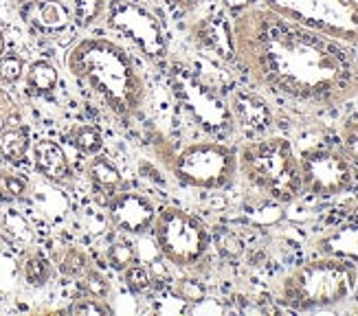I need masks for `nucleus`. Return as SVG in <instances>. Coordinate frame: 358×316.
I'll use <instances>...</instances> for the list:
<instances>
[{"mask_svg":"<svg viewBox=\"0 0 358 316\" xmlns=\"http://www.w3.org/2000/svg\"><path fill=\"white\" fill-rule=\"evenodd\" d=\"M27 62L18 53H5L0 55V86H15L24 79Z\"/></svg>","mask_w":358,"mask_h":316,"instance_id":"obj_27","label":"nucleus"},{"mask_svg":"<svg viewBox=\"0 0 358 316\" xmlns=\"http://www.w3.org/2000/svg\"><path fill=\"white\" fill-rule=\"evenodd\" d=\"M176 294L180 299H185V301H198V299L205 296V290H202L198 283H194L189 279H182V281H178V286H176Z\"/></svg>","mask_w":358,"mask_h":316,"instance_id":"obj_33","label":"nucleus"},{"mask_svg":"<svg viewBox=\"0 0 358 316\" xmlns=\"http://www.w3.org/2000/svg\"><path fill=\"white\" fill-rule=\"evenodd\" d=\"M282 18L358 46V0H257Z\"/></svg>","mask_w":358,"mask_h":316,"instance_id":"obj_8","label":"nucleus"},{"mask_svg":"<svg viewBox=\"0 0 358 316\" xmlns=\"http://www.w3.org/2000/svg\"><path fill=\"white\" fill-rule=\"evenodd\" d=\"M66 312L75 314V316H108V314H113V308L108 306V299L82 294V296L73 299Z\"/></svg>","mask_w":358,"mask_h":316,"instance_id":"obj_26","label":"nucleus"},{"mask_svg":"<svg viewBox=\"0 0 358 316\" xmlns=\"http://www.w3.org/2000/svg\"><path fill=\"white\" fill-rule=\"evenodd\" d=\"M233 49L262 88L308 108H336L358 97L354 44L253 5L233 18Z\"/></svg>","mask_w":358,"mask_h":316,"instance_id":"obj_1","label":"nucleus"},{"mask_svg":"<svg viewBox=\"0 0 358 316\" xmlns=\"http://www.w3.org/2000/svg\"><path fill=\"white\" fill-rule=\"evenodd\" d=\"M141 171L145 173V178H154V180H157V182H163V178H161V173L157 171V169H154V167H150L148 163H141Z\"/></svg>","mask_w":358,"mask_h":316,"instance_id":"obj_36","label":"nucleus"},{"mask_svg":"<svg viewBox=\"0 0 358 316\" xmlns=\"http://www.w3.org/2000/svg\"><path fill=\"white\" fill-rule=\"evenodd\" d=\"M211 246L217 248V252L224 257H238L242 252V240L231 231H217L211 235Z\"/></svg>","mask_w":358,"mask_h":316,"instance_id":"obj_31","label":"nucleus"},{"mask_svg":"<svg viewBox=\"0 0 358 316\" xmlns=\"http://www.w3.org/2000/svg\"><path fill=\"white\" fill-rule=\"evenodd\" d=\"M233 123L240 125L242 130L262 134L271 128L273 123V110L264 101L259 94L251 90H236L229 99Z\"/></svg>","mask_w":358,"mask_h":316,"instance_id":"obj_13","label":"nucleus"},{"mask_svg":"<svg viewBox=\"0 0 358 316\" xmlns=\"http://www.w3.org/2000/svg\"><path fill=\"white\" fill-rule=\"evenodd\" d=\"M18 123H22L20 110L11 99V94L5 90V86H0V130L9 128V125H18Z\"/></svg>","mask_w":358,"mask_h":316,"instance_id":"obj_32","label":"nucleus"},{"mask_svg":"<svg viewBox=\"0 0 358 316\" xmlns=\"http://www.w3.org/2000/svg\"><path fill=\"white\" fill-rule=\"evenodd\" d=\"M167 165L182 187L220 192L238 176V152L220 141H198L169 156Z\"/></svg>","mask_w":358,"mask_h":316,"instance_id":"obj_5","label":"nucleus"},{"mask_svg":"<svg viewBox=\"0 0 358 316\" xmlns=\"http://www.w3.org/2000/svg\"><path fill=\"white\" fill-rule=\"evenodd\" d=\"M90 268H92V264H90L88 252L80 246H66L57 257V271L69 279L80 281Z\"/></svg>","mask_w":358,"mask_h":316,"instance_id":"obj_21","label":"nucleus"},{"mask_svg":"<svg viewBox=\"0 0 358 316\" xmlns=\"http://www.w3.org/2000/svg\"><path fill=\"white\" fill-rule=\"evenodd\" d=\"M66 71L117 119L143 113L148 84L128 49L110 38H82L66 55Z\"/></svg>","mask_w":358,"mask_h":316,"instance_id":"obj_2","label":"nucleus"},{"mask_svg":"<svg viewBox=\"0 0 358 316\" xmlns=\"http://www.w3.org/2000/svg\"><path fill=\"white\" fill-rule=\"evenodd\" d=\"M31 158L34 167L44 180H49L57 187L71 189L75 187V171L69 161V156L57 141L51 138H38L31 143Z\"/></svg>","mask_w":358,"mask_h":316,"instance_id":"obj_12","label":"nucleus"},{"mask_svg":"<svg viewBox=\"0 0 358 316\" xmlns=\"http://www.w3.org/2000/svg\"><path fill=\"white\" fill-rule=\"evenodd\" d=\"M106 261L108 266L117 273H123L128 266H132L136 261V248L132 242L128 240H115L108 244L106 248Z\"/></svg>","mask_w":358,"mask_h":316,"instance_id":"obj_25","label":"nucleus"},{"mask_svg":"<svg viewBox=\"0 0 358 316\" xmlns=\"http://www.w3.org/2000/svg\"><path fill=\"white\" fill-rule=\"evenodd\" d=\"M222 5L233 15V18H236L238 13H242L246 9H251L253 5H257V0H222Z\"/></svg>","mask_w":358,"mask_h":316,"instance_id":"obj_34","label":"nucleus"},{"mask_svg":"<svg viewBox=\"0 0 358 316\" xmlns=\"http://www.w3.org/2000/svg\"><path fill=\"white\" fill-rule=\"evenodd\" d=\"M315 250L319 255L338 257L358 266V224L341 227L328 235L319 237L315 242Z\"/></svg>","mask_w":358,"mask_h":316,"instance_id":"obj_16","label":"nucleus"},{"mask_svg":"<svg viewBox=\"0 0 358 316\" xmlns=\"http://www.w3.org/2000/svg\"><path fill=\"white\" fill-rule=\"evenodd\" d=\"M106 27L128 40L138 55L152 64H163L169 57V42L163 24L148 7L136 0H108L103 13Z\"/></svg>","mask_w":358,"mask_h":316,"instance_id":"obj_9","label":"nucleus"},{"mask_svg":"<svg viewBox=\"0 0 358 316\" xmlns=\"http://www.w3.org/2000/svg\"><path fill=\"white\" fill-rule=\"evenodd\" d=\"M108 7V0H71V18L80 29H90L103 20V13Z\"/></svg>","mask_w":358,"mask_h":316,"instance_id":"obj_23","label":"nucleus"},{"mask_svg":"<svg viewBox=\"0 0 358 316\" xmlns=\"http://www.w3.org/2000/svg\"><path fill=\"white\" fill-rule=\"evenodd\" d=\"M27 20L36 29H40L42 34L51 36L66 31V27L73 22L71 9L64 3H59V0H34L29 5Z\"/></svg>","mask_w":358,"mask_h":316,"instance_id":"obj_15","label":"nucleus"},{"mask_svg":"<svg viewBox=\"0 0 358 316\" xmlns=\"http://www.w3.org/2000/svg\"><path fill=\"white\" fill-rule=\"evenodd\" d=\"M71 143L75 145V150L84 154V156H95L101 154L103 150V132L97 128V125L90 123H80L71 130Z\"/></svg>","mask_w":358,"mask_h":316,"instance_id":"obj_22","label":"nucleus"},{"mask_svg":"<svg viewBox=\"0 0 358 316\" xmlns=\"http://www.w3.org/2000/svg\"><path fill=\"white\" fill-rule=\"evenodd\" d=\"M20 273H22V279L27 286L44 288V286H49V281L53 277V264L46 259L44 252L29 250L20 264Z\"/></svg>","mask_w":358,"mask_h":316,"instance_id":"obj_20","label":"nucleus"},{"mask_svg":"<svg viewBox=\"0 0 358 316\" xmlns=\"http://www.w3.org/2000/svg\"><path fill=\"white\" fill-rule=\"evenodd\" d=\"M303 192L319 198L345 194L356 180V165L343 150L310 148L299 154Z\"/></svg>","mask_w":358,"mask_h":316,"instance_id":"obj_10","label":"nucleus"},{"mask_svg":"<svg viewBox=\"0 0 358 316\" xmlns=\"http://www.w3.org/2000/svg\"><path fill=\"white\" fill-rule=\"evenodd\" d=\"M167 3L172 7H176L178 11H182V13H194L200 7L202 0H167Z\"/></svg>","mask_w":358,"mask_h":316,"instance_id":"obj_35","label":"nucleus"},{"mask_svg":"<svg viewBox=\"0 0 358 316\" xmlns=\"http://www.w3.org/2000/svg\"><path fill=\"white\" fill-rule=\"evenodd\" d=\"M167 84L180 110L202 132L217 138L231 134L236 123L231 117L229 101L207 82H202L192 69L178 64L169 66Z\"/></svg>","mask_w":358,"mask_h":316,"instance_id":"obj_7","label":"nucleus"},{"mask_svg":"<svg viewBox=\"0 0 358 316\" xmlns=\"http://www.w3.org/2000/svg\"><path fill=\"white\" fill-rule=\"evenodd\" d=\"M86 178L90 180L92 189H95L97 194H103L108 198H110L113 194H117L123 185V173L117 167V163H113L110 158L101 156V154L88 156Z\"/></svg>","mask_w":358,"mask_h":316,"instance_id":"obj_17","label":"nucleus"},{"mask_svg":"<svg viewBox=\"0 0 358 316\" xmlns=\"http://www.w3.org/2000/svg\"><path fill=\"white\" fill-rule=\"evenodd\" d=\"M121 277H123V286H126L132 294H145L152 288V281H154L148 268L136 261L132 266H128L126 271L121 273Z\"/></svg>","mask_w":358,"mask_h":316,"instance_id":"obj_28","label":"nucleus"},{"mask_svg":"<svg viewBox=\"0 0 358 316\" xmlns=\"http://www.w3.org/2000/svg\"><path fill=\"white\" fill-rule=\"evenodd\" d=\"M0 233H3V227H0Z\"/></svg>","mask_w":358,"mask_h":316,"instance_id":"obj_38","label":"nucleus"},{"mask_svg":"<svg viewBox=\"0 0 358 316\" xmlns=\"http://www.w3.org/2000/svg\"><path fill=\"white\" fill-rule=\"evenodd\" d=\"M29 152H31V134L22 123L0 130V161H5L9 165H18L24 161Z\"/></svg>","mask_w":358,"mask_h":316,"instance_id":"obj_18","label":"nucleus"},{"mask_svg":"<svg viewBox=\"0 0 358 316\" xmlns=\"http://www.w3.org/2000/svg\"><path fill=\"white\" fill-rule=\"evenodd\" d=\"M192 40L200 51L213 53L222 59H236L233 49V29L220 18H202L192 27Z\"/></svg>","mask_w":358,"mask_h":316,"instance_id":"obj_14","label":"nucleus"},{"mask_svg":"<svg viewBox=\"0 0 358 316\" xmlns=\"http://www.w3.org/2000/svg\"><path fill=\"white\" fill-rule=\"evenodd\" d=\"M24 84L34 94H51L59 84V71L46 59H36L27 64Z\"/></svg>","mask_w":358,"mask_h":316,"instance_id":"obj_19","label":"nucleus"},{"mask_svg":"<svg viewBox=\"0 0 358 316\" xmlns=\"http://www.w3.org/2000/svg\"><path fill=\"white\" fill-rule=\"evenodd\" d=\"M341 150H343L350 161L358 167V113L348 117L341 125Z\"/></svg>","mask_w":358,"mask_h":316,"instance_id":"obj_29","label":"nucleus"},{"mask_svg":"<svg viewBox=\"0 0 358 316\" xmlns=\"http://www.w3.org/2000/svg\"><path fill=\"white\" fill-rule=\"evenodd\" d=\"M80 288L84 294H92L99 299H108L113 292L110 281H108V277L103 273H99L97 268H90V271L80 279Z\"/></svg>","mask_w":358,"mask_h":316,"instance_id":"obj_30","label":"nucleus"},{"mask_svg":"<svg viewBox=\"0 0 358 316\" xmlns=\"http://www.w3.org/2000/svg\"><path fill=\"white\" fill-rule=\"evenodd\" d=\"M358 286V266L338 257L319 255L292 268L275 286L277 301L290 310L334 308L354 294Z\"/></svg>","mask_w":358,"mask_h":316,"instance_id":"obj_3","label":"nucleus"},{"mask_svg":"<svg viewBox=\"0 0 358 316\" xmlns=\"http://www.w3.org/2000/svg\"><path fill=\"white\" fill-rule=\"evenodd\" d=\"M238 171L273 202L290 204L303 194L299 156L286 136H262L244 143L238 152Z\"/></svg>","mask_w":358,"mask_h":316,"instance_id":"obj_4","label":"nucleus"},{"mask_svg":"<svg viewBox=\"0 0 358 316\" xmlns=\"http://www.w3.org/2000/svg\"><path fill=\"white\" fill-rule=\"evenodd\" d=\"M31 194V180L15 169H0V198L3 200H24Z\"/></svg>","mask_w":358,"mask_h":316,"instance_id":"obj_24","label":"nucleus"},{"mask_svg":"<svg viewBox=\"0 0 358 316\" xmlns=\"http://www.w3.org/2000/svg\"><path fill=\"white\" fill-rule=\"evenodd\" d=\"M152 235L163 259L176 268H194L211 250V231L205 220L178 207L157 211Z\"/></svg>","mask_w":358,"mask_h":316,"instance_id":"obj_6","label":"nucleus"},{"mask_svg":"<svg viewBox=\"0 0 358 316\" xmlns=\"http://www.w3.org/2000/svg\"><path fill=\"white\" fill-rule=\"evenodd\" d=\"M157 211L159 209L152 198L141 192H132V189H126V192L119 189L117 194L108 198V220L117 231L126 235L150 233L154 220H157Z\"/></svg>","mask_w":358,"mask_h":316,"instance_id":"obj_11","label":"nucleus"},{"mask_svg":"<svg viewBox=\"0 0 358 316\" xmlns=\"http://www.w3.org/2000/svg\"><path fill=\"white\" fill-rule=\"evenodd\" d=\"M7 53V40H5V31H3V24H0V55Z\"/></svg>","mask_w":358,"mask_h":316,"instance_id":"obj_37","label":"nucleus"}]
</instances>
